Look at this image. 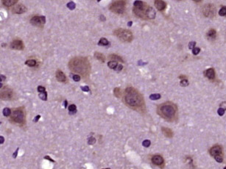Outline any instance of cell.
<instances>
[{
	"instance_id": "45",
	"label": "cell",
	"mask_w": 226,
	"mask_h": 169,
	"mask_svg": "<svg viewBox=\"0 0 226 169\" xmlns=\"http://www.w3.org/2000/svg\"><path fill=\"white\" fill-rule=\"evenodd\" d=\"M18 149H19L18 148V149H16V151L15 152V153H14V155H13V157H14V158H16V157H17V155H18Z\"/></svg>"
},
{
	"instance_id": "2",
	"label": "cell",
	"mask_w": 226,
	"mask_h": 169,
	"mask_svg": "<svg viewBox=\"0 0 226 169\" xmlns=\"http://www.w3.org/2000/svg\"><path fill=\"white\" fill-rule=\"evenodd\" d=\"M69 69L83 77H88L91 72V64L87 57H75L68 62Z\"/></svg>"
},
{
	"instance_id": "48",
	"label": "cell",
	"mask_w": 226,
	"mask_h": 169,
	"mask_svg": "<svg viewBox=\"0 0 226 169\" xmlns=\"http://www.w3.org/2000/svg\"><path fill=\"white\" fill-rule=\"evenodd\" d=\"M67 105H68V102H67L66 100H65L64 101V107L65 108H67Z\"/></svg>"
},
{
	"instance_id": "19",
	"label": "cell",
	"mask_w": 226,
	"mask_h": 169,
	"mask_svg": "<svg viewBox=\"0 0 226 169\" xmlns=\"http://www.w3.org/2000/svg\"><path fill=\"white\" fill-rule=\"evenodd\" d=\"M161 131H162V133L164 134V135L166 138H172L173 136V132L170 128L162 127Z\"/></svg>"
},
{
	"instance_id": "34",
	"label": "cell",
	"mask_w": 226,
	"mask_h": 169,
	"mask_svg": "<svg viewBox=\"0 0 226 169\" xmlns=\"http://www.w3.org/2000/svg\"><path fill=\"white\" fill-rule=\"evenodd\" d=\"M96 140L94 137H91V138H89L88 140V143L89 145H93V144H94V143H96Z\"/></svg>"
},
{
	"instance_id": "5",
	"label": "cell",
	"mask_w": 226,
	"mask_h": 169,
	"mask_svg": "<svg viewBox=\"0 0 226 169\" xmlns=\"http://www.w3.org/2000/svg\"><path fill=\"white\" fill-rule=\"evenodd\" d=\"M10 121L14 124L23 126L26 123V113L24 107H18L12 111L10 116Z\"/></svg>"
},
{
	"instance_id": "40",
	"label": "cell",
	"mask_w": 226,
	"mask_h": 169,
	"mask_svg": "<svg viewBox=\"0 0 226 169\" xmlns=\"http://www.w3.org/2000/svg\"><path fill=\"white\" fill-rule=\"evenodd\" d=\"M37 90H38V91L39 93H43V92L46 91V88L44 87H43V86H38V88H37Z\"/></svg>"
},
{
	"instance_id": "27",
	"label": "cell",
	"mask_w": 226,
	"mask_h": 169,
	"mask_svg": "<svg viewBox=\"0 0 226 169\" xmlns=\"http://www.w3.org/2000/svg\"><path fill=\"white\" fill-rule=\"evenodd\" d=\"M11 113H12V111L10 108L8 107H5L3 109V115L5 116V117H9L11 116Z\"/></svg>"
},
{
	"instance_id": "32",
	"label": "cell",
	"mask_w": 226,
	"mask_h": 169,
	"mask_svg": "<svg viewBox=\"0 0 226 169\" xmlns=\"http://www.w3.org/2000/svg\"><path fill=\"white\" fill-rule=\"evenodd\" d=\"M219 15L221 16H226V7H222L220 11H219Z\"/></svg>"
},
{
	"instance_id": "14",
	"label": "cell",
	"mask_w": 226,
	"mask_h": 169,
	"mask_svg": "<svg viewBox=\"0 0 226 169\" xmlns=\"http://www.w3.org/2000/svg\"><path fill=\"white\" fill-rule=\"evenodd\" d=\"M55 77H56L57 80L60 82H67V78L66 75H65V74L60 69L57 70L56 74H55Z\"/></svg>"
},
{
	"instance_id": "38",
	"label": "cell",
	"mask_w": 226,
	"mask_h": 169,
	"mask_svg": "<svg viewBox=\"0 0 226 169\" xmlns=\"http://www.w3.org/2000/svg\"><path fill=\"white\" fill-rule=\"evenodd\" d=\"M72 79L74 82H79L80 80V76L78 75V74H75V75H73L72 77Z\"/></svg>"
},
{
	"instance_id": "26",
	"label": "cell",
	"mask_w": 226,
	"mask_h": 169,
	"mask_svg": "<svg viewBox=\"0 0 226 169\" xmlns=\"http://www.w3.org/2000/svg\"><path fill=\"white\" fill-rule=\"evenodd\" d=\"M68 109L69 110V113L70 114H74L77 112V107H76L75 104H71V105H69L68 107Z\"/></svg>"
},
{
	"instance_id": "1",
	"label": "cell",
	"mask_w": 226,
	"mask_h": 169,
	"mask_svg": "<svg viewBox=\"0 0 226 169\" xmlns=\"http://www.w3.org/2000/svg\"><path fill=\"white\" fill-rule=\"evenodd\" d=\"M123 102L128 107L136 111L144 110V100L142 95L133 87H128L123 93Z\"/></svg>"
},
{
	"instance_id": "33",
	"label": "cell",
	"mask_w": 226,
	"mask_h": 169,
	"mask_svg": "<svg viewBox=\"0 0 226 169\" xmlns=\"http://www.w3.org/2000/svg\"><path fill=\"white\" fill-rule=\"evenodd\" d=\"M180 85H181L182 87H186V86H187V85H188V81L187 80V79H182V80L180 81Z\"/></svg>"
},
{
	"instance_id": "37",
	"label": "cell",
	"mask_w": 226,
	"mask_h": 169,
	"mask_svg": "<svg viewBox=\"0 0 226 169\" xmlns=\"http://www.w3.org/2000/svg\"><path fill=\"white\" fill-rule=\"evenodd\" d=\"M214 159L218 163H222L223 161V157L222 156H216L214 157Z\"/></svg>"
},
{
	"instance_id": "4",
	"label": "cell",
	"mask_w": 226,
	"mask_h": 169,
	"mask_svg": "<svg viewBox=\"0 0 226 169\" xmlns=\"http://www.w3.org/2000/svg\"><path fill=\"white\" fill-rule=\"evenodd\" d=\"M150 6L142 1H135L133 3V13L142 19L147 20V15Z\"/></svg>"
},
{
	"instance_id": "52",
	"label": "cell",
	"mask_w": 226,
	"mask_h": 169,
	"mask_svg": "<svg viewBox=\"0 0 226 169\" xmlns=\"http://www.w3.org/2000/svg\"><path fill=\"white\" fill-rule=\"evenodd\" d=\"M224 169H226V168H224Z\"/></svg>"
},
{
	"instance_id": "44",
	"label": "cell",
	"mask_w": 226,
	"mask_h": 169,
	"mask_svg": "<svg viewBox=\"0 0 226 169\" xmlns=\"http://www.w3.org/2000/svg\"><path fill=\"white\" fill-rule=\"evenodd\" d=\"M44 159H46V160H50V161H51V162H52V163H54V160H52L50 157L45 156V157H44Z\"/></svg>"
},
{
	"instance_id": "30",
	"label": "cell",
	"mask_w": 226,
	"mask_h": 169,
	"mask_svg": "<svg viewBox=\"0 0 226 169\" xmlns=\"http://www.w3.org/2000/svg\"><path fill=\"white\" fill-rule=\"evenodd\" d=\"M39 98L43 101H46L47 100V93L43 92V93H39Z\"/></svg>"
},
{
	"instance_id": "39",
	"label": "cell",
	"mask_w": 226,
	"mask_h": 169,
	"mask_svg": "<svg viewBox=\"0 0 226 169\" xmlns=\"http://www.w3.org/2000/svg\"><path fill=\"white\" fill-rule=\"evenodd\" d=\"M224 113H225V110H224V108H222V107H220L219 110H218V114L220 115V116H223L224 115Z\"/></svg>"
},
{
	"instance_id": "35",
	"label": "cell",
	"mask_w": 226,
	"mask_h": 169,
	"mask_svg": "<svg viewBox=\"0 0 226 169\" xmlns=\"http://www.w3.org/2000/svg\"><path fill=\"white\" fill-rule=\"evenodd\" d=\"M150 141H149V140H145V141H143V143H142V145H143V146H144V147H146V148H148L150 146Z\"/></svg>"
},
{
	"instance_id": "41",
	"label": "cell",
	"mask_w": 226,
	"mask_h": 169,
	"mask_svg": "<svg viewBox=\"0 0 226 169\" xmlns=\"http://www.w3.org/2000/svg\"><path fill=\"white\" fill-rule=\"evenodd\" d=\"M195 44H196L195 42H191V43H189V44H188V48H189L190 49H193L194 48V46H195Z\"/></svg>"
},
{
	"instance_id": "47",
	"label": "cell",
	"mask_w": 226,
	"mask_h": 169,
	"mask_svg": "<svg viewBox=\"0 0 226 169\" xmlns=\"http://www.w3.org/2000/svg\"><path fill=\"white\" fill-rule=\"evenodd\" d=\"M0 139H1V144H2V143H4V137H2V136H1V137H0Z\"/></svg>"
},
{
	"instance_id": "51",
	"label": "cell",
	"mask_w": 226,
	"mask_h": 169,
	"mask_svg": "<svg viewBox=\"0 0 226 169\" xmlns=\"http://www.w3.org/2000/svg\"><path fill=\"white\" fill-rule=\"evenodd\" d=\"M109 169V168H107V169Z\"/></svg>"
},
{
	"instance_id": "29",
	"label": "cell",
	"mask_w": 226,
	"mask_h": 169,
	"mask_svg": "<svg viewBox=\"0 0 226 169\" xmlns=\"http://www.w3.org/2000/svg\"><path fill=\"white\" fill-rule=\"evenodd\" d=\"M160 97H161V96H160V94H159V93H153V94H151L150 96V99L151 100H153V101L158 100Z\"/></svg>"
},
{
	"instance_id": "23",
	"label": "cell",
	"mask_w": 226,
	"mask_h": 169,
	"mask_svg": "<svg viewBox=\"0 0 226 169\" xmlns=\"http://www.w3.org/2000/svg\"><path fill=\"white\" fill-rule=\"evenodd\" d=\"M98 45L99 46H108L109 45V41L106 38H100V40H99Z\"/></svg>"
},
{
	"instance_id": "49",
	"label": "cell",
	"mask_w": 226,
	"mask_h": 169,
	"mask_svg": "<svg viewBox=\"0 0 226 169\" xmlns=\"http://www.w3.org/2000/svg\"><path fill=\"white\" fill-rule=\"evenodd\" d=\"M5 79V77L4 75H1V80L2 81H4Z\"/></svg>"
},
{
	"instance_id": "3",
	"label": "cell",
	"mask_w": 226,
	"mask_h": 169,
	"mask_svg": "<svg viewBox=\"0 0 226 169\" xmlns=\"http://www.w3.org/2000/svg\"><path fill=\"white\" fill-rule=\"evenodd\" d=\"M157 113L164 119L173 121L177 118L178 107L174 104L170 102H164L157 107Z\"/></svg>"
},
{
	"instance_id": "24",
	"label": "cell",
	"mask_w": 226,
	"mask_h": 169,
	"mask_svg": "<svg viewBox=\"0 0 226 169\" xmlns=\"http://www.w3.org/2000/svg\"><path fill=\"white\" fill-rule=\"evenodd\" d=\"M25 65H28L30 67H35L37 65V61L36 60H28L25 61Z\"/></svg>"
},
{
	"instance_id": "13",
	"label": "cell",
	"mask_w": 226,
	"mask_h": 169,
	"mask_svg": "<svg viewBox=\"0 0 226 169\" xmlns=\"http://www.w3.org/2000/svg\"><path fill=\"white\" fill-rule=\"evenodd\" d=\"M27 8L23 4H16L12 8V13L14 14H22L27 12Z\"/></svg>"
},
{
	"instance_id": "7",
	"label": "cell",
	"mask_w": 226,
	"mask_h": 169,
	"mask_svg": "<svg viewBox=\"0 0 226 169\" xmlns=\"http://www.w3.org/2000/svg\"><path fill=\"white\" fill-rule=\"evenodd\" d=\"M126 4L127 1L124 0H119V1H114L110 3L109 6V10L112 13L116 14H123L126 9Z\"/></svg>"
},
{
	"instance_id": "28",
	"label": "cell",
	"mask_w": 226,
	"mask_h": 169,
	"mask_svg": "<svg viewBox=\"0 0 226 169\" xmlns=\"http://www.w3.org/2000/svg\"><path fill=\"white\" fill-rule=\"evenodd\" d=\"M114 94L116 98H120L122 96V90L120 88H115L114 90Z\"/></svg>"
},
{
	"instance_id": "31",
	"label": "cell",
	"mask_w": 226,
	"mask_h": 169,
	"mask_svg": "<svg viewBox=\"0 0 226 169\" xmlns=\"http://www.w3.org/2000/svg\"><path fill=\"white\" fill-rule=\"evenodd\" d=\"M66 6L69 10H74V9L75 8L76 4H75V3H74V1H69V2L66 4Z\"/></svg>"
},
{
	"instance_id": "10",
	"label": "cell",
	"mask_w": 226,
	"mask_h": 169,
	"mask_svg": "<svg viewBox=\"0 0 226 169\" xmlns=\"http://www.w3.org/2000/svg\"><path fill=\"white\" fill-rule=\"evenodd\" d=\"M10 48L15 50H23L24 49V44L23 41L20 39H14L10 43Z\"/></svg>"
},
{
	"instance_id": "42",
	"label": "cell",
	"mask_w": 226,
	"mask_h": 169,
	"mask_svg": "<svg viewBox=\"0 0 226 169\" xmlns=\"http://www.w3.org/2000/svg\"><path fill=\"white\" fill-rule=\"evenodd\" d=\"M80 88H81V90H82V91H85V92H88V91H90L88 86H81Z\"/></svg>"
},
{
	"instance_id": "11",
	"label": "cell",
	"mask_w": 226,
	"mask_h": 169,
	"mask_svg": "<svg viewBox=\"0 0 226 169\" xmlns=\"http://www.w3.org/2000/svg\"><path fill=\"white\" fill-rule=\"evenodd\" d=\"M216 8L213 6V4H206L203 8V13L206 17H213L215 16Z\"/></svg>"
},
{
	"instance_id": "43",
	"label": "cell",
	"mask_w": 226,
	"mask_h": 169,
	"mask_svg": "<svg viewBox=\"0 0 226 169\" xmlns=\"http://www.w3.org/2000/svg\"><path fill=\"white\" fill-rule=\"evenodd\" d=\"M122 68H123V65H122V64H120V65H118V66H117L116 70H118L119 71H122Z\"/></svg>"
},
{
	"instance_id": "18",
	"label": "cell",
	"mask_w": 226,
	"mask_h": 169,
	"mask_svg": "<svg viewBox=\"0 0 226 169\" xmlns=\"http://www.w3.org/2000/svg\"><path fill=\"white\" fill-rule=\"evenodd\" d=\"M2 2L4 7H10L11 6H15L16 4L18 2V1H17V0H3Z\"/></svg>"
},
{
	"instance_id": "12",
	"label": "cell",
	"mask_w": 226,
	"mask_h": 169,
	"mask_svg": "<svg viewBox=\"0 0 226 169\" xmlns=\"http://www.w3.org/2000/svg\"><path fill=\"white\" fill-rule=\"evenodd\" d=\"M210 155L214 157L216 156H222V149L220 146L216 145L212 146L209 150Z\"/></svg>"
},
{
	"instance_id": "46",
	"label": "cell",
	"mask_w": 226,
	"mask_h": 169,
	"mask_svg": "<svg viewBox=\"0 0 226 169\" xmlns=\"http://www.w3.org/2000/svg\"><path fill=\"white\" fill-rule=\"evenodd\" d=\"M40 115H38V116H36V118H35V119H34V122H37L39 119H40Z\"/></svg>"
},
{
	"instance_id": "50",
	"label": "cell",
	"mask_w": 226,
	"mask_h": 169,
	"mask_svg": "<svg viewBox=\"0 0 226 169\" xmlns=\"http://www.w3.org/2000/svg\"><path fill=\"white\" fill-rule=\"evenodd\" d=\"M132 24H133V22H132V21H129L128 24V25L129 26H132Z\"/></svg>"
},
{
	"instance_id": "22",
	"label": "cell",
	"mask_w": 226,
	"mask_h": 169,
	"mask_svg": "<svg viewBox=\"0 0 226 169\" xmlns=\"http://www.w3.org/2000/svg\"><path fill=\"white\" fill-rule=\"evenodd\" d=\"M216 35V32L214 29H211L207 32V37L209 39H214Z\"/></svg>"
},
{
	"instance_id": "20",
	"label": "cell",
	"mask_w": 226,
	"mask_h": 169,
	"mask_svg": "<svg viewBox=\"0 0 226 169\" xmlns=\"http://www.w3.org/2000/svg\"><path fill=\"white\" fill-rule=\"evenodd\" d=\"M108 59H110V60H114V61H119L120 63H123L124 61V60L122 59V57H121L119 55H117V54H110L109 56H108Z\"/></svg>"
},
{
	"instance_id": "6",
	"label": "cell",
	"mask_w": 226,
	"mask_h": 169,
	"mask_svg": "<svg viewBox=\"0 0 226 169\" xmlns=\"http://www.w3.org/2000/svg\"><path fill=\"white\" fill-rule=\"evenodd\" d=\"M114 35L116 36L120 40L123 42H131L133 39V35L132 32L129 29H123V28H117L113 32Z\"/></svg>"
},
{
	"instance_id": "15",
	"label": "cell",
	"mask_w": 226,
	"mask_h": 169,
	"mask_svg": "<svg viewBox=\"0 0 226 169\" xmlns=\"http://www.w3.org/2000/svg\"><path fill=\"white\" fill-rule=\"evenodd\" d=\"M151 161L152 163V164L156 165V166H160L161 165L164 164V158L160 155H154L151 158Z\"/></svg>"
},
{
	"instance_id": "17",
	"label": "cell",
	"mask_w": 226,
	"mask_h": 169,
	"mask_svg": "<svg viewBox=\"0 0 226 169\" xmlns=\"http://www.w3.org/2000/svg\"><path fill=\"white\" fill-rule=\"evenodd\" d=\"M205 75L207 78L209 79H214L215 78V71H214V69L211 68H208V69L206 70Z\"/></svg>"
},
{
	"instance_id": "21",
	"label": "cell",
	"mask_w": 226,
	"mask_h": 169,
	"mask_svg": "<svg viewBox=\"0 0 226 169\" xmlns=\"http://www.w3.org/2000/svg\"><path fill=\"white\" fill-rule=\"evenodd\" d=\"M94 57L96 60H100V61H101L102 63H105V61H106V57H105V55L103 54H102V53H100V52H96L94 53Z\"/></svg>"
},
{
	"instance_id": "36",
	"label": "cell",
	"mask_w": 226,
	"mask_h": 169,
	"mask_svg": "<svg viewBox=\"0 0 226 169\" xmlns=\"http://www.w3.org/2000/svg\"><path fill=\"white\" fill-rule=\"evenodd\" d=\"M200 52V49L198 48V47H194L193 49H192V53H193V54H194V55H197V54H198Z\"/></svg>"
},
{
	"instance_id": "8",
	"label": "cell",
	"mask_w": 226,
	"mask_h": 169,
	"mask_svg": "<svg viewBox=\"0 0 226 169\" xmlns=\"http://www.w3.org/2000/svg\"><path fill=\"white\" fill-rule=\"evenodd\" d=\"M46 23V17L44 15H33L30 18V24L33 26L43 28Z\"/></svg>"
},
{
	"instance_id": "16",
	"label": "cell",
	"mask_w": 226,
	"mask_h": 169,
	"mask_svg": "<svg viewBox=\"0 0 226 169\" xmlns=\"http://www.w3.org/2000/svg\"><path fill=\"white\" fill-rule=\"evenodd\" d=\"M155 6L159 11H164L166 8V3L163 0H156L154 1Z\"/></svg>"
},
{
	"instance_id": "9",
	"label": "cell",
	"mask_w": 226,
	"mask_h": 169,
	"mask_svg": "<svg viewBox=\"0 0 226 169\" xmlns=\"http://www.w3.org/2000/svg\"><path fill=\"white\" fill-rule=\"evenodd\" d=\"M14 92L9 87H4L1 90V99L2 100H13Z\"/></svg>"
},
{
	"instance_id": "25",
	"label": "cell",
	"mask_w": 226,
	"mask_h": 169,
	"mask_svg": "<svg viewBox=\"0 0 226 169\" xmlns=\"http://www.w3.org/2000/svg\"><path fill=\"white\" fill-rule=\"evenodd\" d=\"M108 66L110 68H111V69H116V68H117V66H118V63H117V62H116V61L110 60V61L108 62Z\"/></svg>"
}]
</instances>
